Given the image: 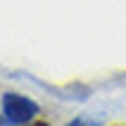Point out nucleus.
Listing matches in <instances>:
<instances>
[{
  "label": "nucleus",
  "mask_w": 126,
  "mask_h": 126,
  "mask_svg": "<svg viewBox=\"0 0 126 126\" xmlns=\"http://www.w3.org/2000/svg\"><path fill=\"white\" fill-rule=\"evenodd\" d=\"M0 100H3V120L12 126H24L38 114V106L21 94H3Z\"/></svg>",
  "instance_id": "nucleus-1"
},
{
  "label": "nucleus",
  "mask_w": 126,
  "mask_h": 126,
  "mask_svg": "<svg viewBox=\"0 0 126 126\" xmlns=\"http://www.w3.org/2000/svg\"><path fill=\"white\" fill-rule=\"evenodd\" d=\"M67 126H100V123H94V120H85V117H76V120H70Z\"/></svg>",
  "instance_id": "nucleus-2"
},
{
  "label": "nucleus",
  "mask_w": 126,
  "mask_h": 126,
  "mask_svg": "<svg viewBox=\"0 0 126 126\" xmlns=\"http://www.w3.org/2000/svg\"><path fill=\"white\" fill-rule=\"evenodd\" d=\"M24 126H50V123H44V120H32V123H24Z\"/></svg>",
  "instance_id": "nucleus-3"
},
{
  "label": "nucleus",
  "mask_w": 126,
  "mask_h": 126,
  "mask_svg": "<svg viewBox=\"0 0 126 126\" xmlns=\"http://www.w3.org/2000/svg\"><path fill=\"white\" fill-rule=\"evenodd\" d=\"M3 123H6V120H3V114H0V126H3Z\"/></svg>",
  "instance_id": "nucleus-4"
}]
</instances>
